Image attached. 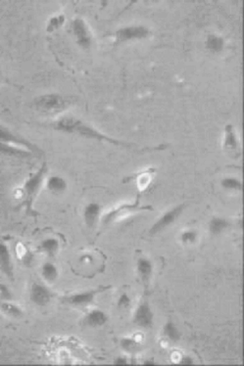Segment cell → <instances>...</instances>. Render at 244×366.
<instances>
[{"label":"cell","mask_w":244,"mask_h":366,"mask_svg":"<svg viewBox=\"0 0 244 366\" xmlns=\"http://www.w3.org/2000/svg\"><path fill=\"white\" fill-rule=\"evenodd\" d=\"M101 218V206L97 203H89L84 210V220L89 228L96 226Z\"/></svg>","instance_id":"5bb4252c"},{"label":"cell","mask_w":244,"mask_h":366,"mask_svg":"<svg viewBox=\"0 0 244 366\" xmlns=\"http://www.w3.org/2000/svg\"><path fill=\"white\" fill-rule=\"evenodd\" d=\"M47 171V164L44 162L43 166L36 172H33L28 177V179L23 184L22 187L19 189L20 202L18 204V209H25L26 215L30 216H37L39 215V213L33 210V203L42 189Z\"/></svg>","instance_id":"7a4b0ae2"},{"label":"cell","mask_w":244,"mask_h":366,"mask_svg":"<svg viewBox=\"0 0 244 366\" xmlns=\"http://www.w3.org/2000/svg\"><path fill=\"white\" fill-rule=\"evenodd\" d=\"M133 321L140 328H150L153 325L154 314L148 301H141L133 313Z\"/></svg>","instance_id":"30bf717a"},{"label":"cell","mask_w":244,"mask_h":366,"mask_svg":"<svg viewBox=\"0 0 244 366\" xmlns=\"http://www.w3.org/2000/svg\"><path fill=\"white\" fill-rule=\"evenodd\" d=\"M0 311L12 318H20L24 314L22 309L11 301H0Z\"/></svg>","instance_id":"ffe728a7"},{"label":"cell","mask_w":244,"mask_h":366,"mask_svg":"<svg viewBox=\"0 0 244 366\" xmlns=\"http://www.w3.org/2000/svg\"><path fill=\"white\" fill-rule=\"evenodd\" d=\"M120 347L122 348L123 351L128 353V354H134L141 349V344L139 342L134 339L133 337H125L122 338L120 341Z\"/></svg>","instance_id":"cb8c5ba5"},{"label":"cell","mask_w":244,"mask_h":366,"mask_svg":"<svg viewBox=\"0 0 244 366\" xmlns=\"http://www.w3.org/2000/svg\"><path fill=\"white\" fill-rule=\"evenodd\" d=\"M108 321V315L98 309L88 312L84 318V323L89 327H101Z\"/></svg>","instance_id":"2e32d148"},{"label":"cell","mask_w":244,"mask_h":366,"mask_svg":"<svg viewBox=\"0 0 244 366\" xmlns=\"http://www.w3.org/2000/svg\"><path fill=\"white\" fill-rule=\"evenodd\" d=\"M64 22H65V16L64 15H59V16L52 17L49 20V23L47 25V32H53L57 29H59L64 24Z\"/></svg>","instance_id":"83f0119b"},{"label":"cell","mask_w":244,"mask_h":366,"mask_svg":"<svg viewBox=\"0 0 244 366\" xmlns=\"http://www.w3.org/2000/svg\"><path fill=\"white\" fill-rule=\"evenodd\" d=\"M18 255L20 257V259L24 265H28V262L32 261L33 259V255L32 253L29 251V249L25 247V245L21 244L18 249Z\"/></svg>","instance_id":"f1b7e54d"},{"label":"cell","mask_w":244,"mask_h":366,"mask_svg":"<svg viewBox=\"0 0 244 366\" xmlns=\"http://www.w3.org/2000/svg\"><path fill=\"white\" fill-rule=\"evenodd\" d=\"M0 272L10 281L14 280V266L8 246L0 241Z\"/></svg>","instance_id":"4fadbf2b"},{"label":"cell","mask_w":244,"mask_h":366,"mask_svg":"<svg viewBox=\"0 0 244 366\" xmlns=\"http://www.w3.org/2000/svg\"><path fill=\"white\" fill-rule=\"evenodd\" d=\"M0 78H1V70H0Z\"/></svg>","instance_id":"836d02e7"},{"label":"cell","mask_w":244,"mask_h":366,"mask_svg":"<svg viewBox=\"0 0 244 366\" xmlns=\"http://www.w3.org/2000/svg\"><path fill=\"white\" fill-rule=\"evenodd\" d=\"M0 143L21 147L24 149L31 151L32 153L38 151V148L32 142L24 138L23 136L14 133L10 129H7L1 125H0Z\"/></svg>","instance_id":"ba28073f"},{"label":"cell","mask_w":244,"mask_h":366,"mask_svg":"<svg viewBox=\"0 0 244 366\" xmlns=\"http://www.w3.org/2000/svg\"><path fill=\"white\" fill-rule=\"evenodd\" d=\"M206 47L212 52H220L225 47V40L217 34H209L206 40Z\"/></svg>","instance_id":"d4e9b609"},{"label":"cell","mask_w":244,"mask_h":366,"mask_svg":"<svg viewBox=\"0 0 244 366\" xmlns=\"http://www.w3.org/2000/svg\"><path fill=\"white\" fill-rule=\"evenodd\" d=\"M42 276L48 283L54 282L59 276V271L57 267L52 262L49 261L45 262L42 267Z\"/></svg>","instance_id":"603a6c76"},{"label":"cell","mask_w":244,"mask_h":366,"mask_svg":"<svg viewBox=\"0 0 244 366\" xmlns=\"http://www.w3.org/2000/svg\"><path fill=\"white\" fill-rule=\"evenodd\" d=\"M179 239L184 245H192L198 240V232L195 229H186L180 233Z\"/></svg>","instance_id":"4316f807"},{"label":"cell","mask_w":244,"mask_h":366,"mask_svg":"<svg viewBox=\"0 0 244 366\" xmlns=\"http://www.w3.org/2000/svg\"><path fill=\"white\" fill-rule=\"evenodd\" d=\"M136 272L141 282L147 286L153 274V263L147 258H140L136 262Z\"/></svg>","instance_id":"9a60e30c"},{"label":"cell","mask_w":244,"mask_h":366,"mask_svg":"<svg viewBox=\"0 0 244 366\" xmlns=\"http://www.w3.org/2000/svg\"><path fill=\"white\" fill-rule=\"evenodd\" d=\"M180 364H185V365H189V364H193V360L191 357L189 356H184L180 359Z\"/></svg>","instance_id":"d6a6232c"},{"label":"cell","mask_w":244,"mask_h":366,"mask_svg":"<svg viewBox=\"0 0 244 366\" xmlns=\"http://www.w3.org/2000/svg\"><path fill=\"white\" fill-rule=\"evenodd\" d=\"M151 206H141L140 205V196L138 195L136 197L135 202L131 204H123L112 209L111 211L105 213L104 215H101L100 221L103 226H109L111 223H114L116 221H120L125 218H127L130 215L141 211H152Z\"/></svg>","instance_id":"3957f363"},{"label":"cell","mask_w":244,"mask_h":366,"mask_svg":"<svg viewBox=\"0 0 244 366\" xmlns=\"http://www.w3.org/2000/svg\"><path fill=\"white\" fill-rule=\"evenodd\" d=\"M52 296V292L45 284L39 282L33 283L30 290V299L34 304L45 307L50 302Z\"/></svg>","instance_id":"7c38bea8"},{"label":"cell","mask_w":244,"mask_h":366,"mask_svg":"<svg viewBox=\"0 0 244 366\" xmlns=\"http://www.w3.org/2000/svg\"><path fill=\"white\" fill-rule=\"evenodd\" d=\"M115 365H126L128 364V359L125 356H119L114 360Z\"/></svg>","instance_id":"1f68e13d"},{"label":"cell","mask_w":244,"mask_h":366,"mask_svg":"<svg viewBox=\"0 0 244 366\" xmlns=\"http://www.w3.org/2000/svg\"><path fill=\"white\" fill-rule=\"evenodd\" d=\"M222 188L226 190H233V191H241L242 190V182L240 179L236 177H225L221 181Z\"/></svg>","instance_id":"484cf974"},{"label":"cell","mask_w":244,"mask_h":366,"mask_svg":"<svg viewBox=\"0 0 244 366\" xmlns=\"http://www.w3.org/2000/svg\"><path fill=\"white\" fill-rule=\"evenodd\" d=\"M150 35H151V32L145 26L125 27L117 30L114 33L116 44L130 42L133 39H144Z\"/></svg>","instance_id":"52a82bcc"},{"label":"cell","mask_w":244,"mask_h":366,"mask_svg":"<svg viewBox=\"0 0 244 366\" xmlns=\"http://www.w3.org/2000/svg\"><path fill=\"white\" fill-rule=\"evenodd\" d=\"M231 226L230 221L223 217H220V216H216V217H213L210 222H209V232L211 233L212 235L214 236H217V235H220L222 234V232H225L229 227Z\"/></svg>","instance_id":"d6986e66"},{"label":"cell","mask_w":244,"mask_h":366,"mask_svg":"<svg viewBox=\"0 0 244 366\" xmlns=\"http://www.w3.org/2000/svg\"><path fill=\"white\" fill-rule=\"evenodd\" d=\"M50 127L57 131H61L69 134H75L87 139L97 140L99 142H107L109 144H113L116 146L122 147H133V143H128L122 140L112 138L111 136L106 135L105 133L101 132L98 129L93 128L89 124L85 123L84 120L79 119L72 116H65L62 118H58L54 123L50 125Z\"/></svg>","instance_id":"6da1fadb"},{"label":"cell","mask_w":244,"mask_h":366,"mask_svg":"<svg viewBox=\"0 0 244 366\" xmlns=\"http://www.w3.org/2000/svg\"><path fill=\"white\" fill-rule=\"evenodd\" d=\"M33 104L42 113L55 114L70 107L72 105V101L69 97L63 96L58 93H48L36 97Z\"/></svg>","instance_id":"277c9868"},{"label":"cell","mask_w":244,"mask_h":366,"mask_svg":"<svg viewBox=\"0 0 244 366\" xmlns=\"http://www.w3.org/2000/svg\"><path fill=\"white\" fill-rule=\"evenodd\" d=\"M13 295L8 286L0 282V301H12Z\"/></svg>","instance_id":"f546056e"},{"label":"cell","mask_w":244,"mask_h":366,"mask_svg":"<svg viewBox=\"0 0 244 366\" xmlns=\"http://www.w3.org/2000/svg\"><path fill=\"white\" fill-rule=\"evenodd\" d=\"M163 335L168 341L172 343H178L181 338V333L178 330L177 325L174 321L169 320L163 326Z\"/></svg>","instance_id":"7402d4cb"},{"label":"cell","mask_w":244,"mask_h":366,"mask_svg":"<svg viewBox=\"0 0 244 366\" xmlns=\"http://www.w3.org/2000/svg\"><path fill=\"white\" fill-rule=\"evenodd\" d=\"M131 302H132V300H131L130 296L127 293H123L122 295L118 299L117 306L120 309H128V308L131 307Z\"/></svg>","instance_id":"4dcf8cb0"},{"label":"cell","mask_w":244,"mask_h":366,"mask_svg":"<svg viewBox=\"0 0 244 366\" xmlns=\"http://www.w3.org/2000/svg\"><path fill=\"white\" fill-rule=\"evenodd\" d=\"M32 154L33 153L31 151L24 149L21 147L0 143V155H4L8 157H16V158H27Z\"/></svg>","instance_id":"e0dca14e"},{"label":"cell","mask_w":244,"mask_h":366,"mask_svg":"<svg viewBox=\"0 0 244 366\" xmlns=\"http://www.w3.org/2000/svg\"><path fill=\"white\" fill-rule=\"evenodd\" d=\"M111 288V286H99L97 288L94 289H90V290L82 291L78 292L75 294H71V295H66L61 297V301L72 306V307H87L89 306L90 303H92L94 299L101 294L104 293L105 291L109 290Z\"/></svg>","instance_id":"5b68a950"},{"label":"cell","mask_w":244,"mask_h":366,"mask_svg":"<svg viewBox=\"0 0 244 366\" xmlns=\"http://www.w3.org/2000/svg\"><path fill=\"white\" fill-rule=\"evenodd\" d=\"M184 210H185V205L184 204L178 205V206L174 207L173 209L169 210L165 214H163V215L159 219H157L155 223L150 227L149 234L155 235L157 233L163 231L168 226L173 225L179 217V215L182 214Z\"/></svg>","instance_id":"9c48e42d"},{"label":"cell","mask_w":244,"mask_h":366,"mask_svg":"<svg viewBox=\"0 0 244 366\" xmlns=\"http://www.w3.org/2000/svg\"><path fill=\"white\" fill-rule=\"evenodd\" d=\"M222 147L231 156L237 158L241 154V145L236 130L232 125H227L225 129Z\"/></svg>","instance_id":"8fae6325"},{"label":"cell","mask_w":244,"mask_h":366,"mask_svg":"<svg viewBox=\"0 0 244 366\" xmlns=\"http://www.w3.org/2000/svg\"><path fill=\"white\" fill-rule=\"evenodd\" d=\"M71 29L78 46L85 50L90 49L93 37L86 21L83 18H75L71 23Z\"/></svg>","instance_id":"8992f818"},{"label":"cell","mask_w":244,"mask_h":366,"mask_svg":"<svg viewBox=\"0 0 244 366\" xmlns=\"http://www.w3.org/2000/svg\"><path fill=\"white\" fill-rule=\"evenodd\" d=\"M46 186L51 193H63L67 189V181L59 175H52L48 178Z\"/></svg>","instance_id":"44dd1931"},{"label":"cell","mask_w":244,"mask_h":366,"mask_svg":"<svg viewBox=\"0 0 244 366\" xmlns=\"http://www.w3.org/2000/svg\"><path fill=\"white\" fill-rule=\"evenodd\" d=\"M59 242L56 238L49 237L44 239L39 245H38V251L45 254L48 257H54L59 251Z\"/></svg>","instance_id":"ac0fdd59"}]
</instances>
